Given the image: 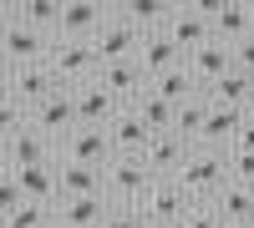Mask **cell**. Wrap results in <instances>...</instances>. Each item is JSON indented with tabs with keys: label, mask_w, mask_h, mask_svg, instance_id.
Listing matches in <instances>:
<instances>
[{
	"label": "cell",
	"mask_w": 254,
	"mask_h": 228,
	"mask_svg": "<svg viewBox=\"0 0 254 228\" xmlns=\"http://www.w3.org/2000/svg\"><path fill=\"white\" fill-rule=\"evenodd\" d=\"M173 182H178V188L193 198V203H214L219 188L229 182V162H224V152H214V147H193Z\"/></svg>",
	"instance_id": "obj_1"
},
{
	"label": "cell",
	"mask_w": 254,
	"mask_h": 228,
	"mask_svg": "<svg viewBox=\"0 0 254 228\" xmlns=\"http://www.w3.org/2000/svg\"><path fill=\"white\" fill-rule=\"evenodd\" d=\"M153 188V173L142 168L137 157H112L107 168H102V193H107L112 208H137Z\"/></svg>",
	"instance_id": "obj_2"
},
{
	"label": "cell",
	"mask_w": 254,
	"mask_h": 228,
	"mask_svg": "<svg viewBox=\"0 0 254 228\" xmlns=\"http://www.w3.org/2000/svg\"><path fill=\"white\" fill-rule=\"evenodd\" d=\"M46 66L56 76V87L61 91H71L81 87V81H92L102 66H97V51H92V41H51V56H46Z\"/></svg>",
	"instance_id": "obj_3"
},
{
	"label": "cell",
	"mask_w": 254,
	"mask_h": 228,
	"mask_svg": "<svg viewBox=\"0 0 254 228\" xmlns=\"http://www.w3.org/2000/svg\"><path fill=\"white\" fill-rule=\"evenodd\" d=\"M137 46H142V31L127 20L122 10H107L102 31L92 36V51H97V66H112V61H137Z\"/></svg>",
	"instance_id": "obj_4"
},
{
	"label": "cell",
	"mask_w": 254,
	"mask_h": 228,
	"mask_svg": "<svg viewBox=\"0 0 254 228\" xmlns=\"http://www.w3.org/2000/svg\"><path fill=\"white\" fill-rule=\"evenodd\" d=\"M188 208H193V198H188L173 178H153L147 198L137 203V218H142V228H173Z\"/></svg>",
	"instance_id": "obj_5"
},
{
	"label": "cell",
	"mask_w": 254,
	"mask_h": 228,
	"mask_svg": "<svg viewBox=\"0 0 254 228\" xmlns=\"http://www.w3.org/2000/svg\"><path fill=\"white\" fill-rule=\"evenodd\" d=\"M56 162H71V168H107L112 162L107 127H71L56 142Z\"/></svg>",
	"instance_id": "obj_6"
},
{
	"label": "cell",
	"mask_w": 254,
	"mask_h": 228,
	"mask_svg": "<svg viewBox=\"0 0 254 228\" xmlns=\"http://www.w3.org/2000/svg\"><path fill=\"white\" fill-rule=\"evenodd\" d=\"M61 87H56V76H51V66L41 61V66H5V96L15 101V107H26V117L41 107L46 96H56Z\"/></svg>",
	"instance_id": "obj_7"
},
{
	"label": "cell",
	"mask_w": 254,
	"mask_h": 228,
	"mask_svg": "<svg viewBox=\"0 0 254 228\" xmlns=\"http://www.w3.org/2000/svg\"><path fill=\"white\" fill-rule=\"evenodd\" d=\"M46 56H51V36L26 31V26L10 20V10H5V46H0V66H41Z\"/></svg>",
	"instance_id": "obj_8"
},
{
	"label": "cell",
	"mask_w": 254,
	"mask_h": 228,
	"mask_svg": "<svg viewBox=\"0 0 254 228\" xmlns=\"http://www.w3.org/2000/svg\"><path fill=\"white\" fill-rule=\"evenodd\" d=\"M71 107H76V127H107L122 112V101L92 76V81H81V87H71Z\"/></svg>",
	"instance_id": "obj_9"
},
{
	"label": "cell",
	"mask_w": 254,
	"mask_h": 228,
	"mask_svg": "<svg viewBox=\"0 0 254 228\" xmlns=\"http://www.w3.org/2000/svg\"><path fill=\"white\" fill-rule=\"evenodd\" d=\"M208 31H214L219 46H239L244 36H254V5H244V0H214Z\"/></svg>",
	"instance_id": "obj_10"
},
{
	"label": "cell",
	"mask_w": 254,
	"mask_h": 228,
	"mask_svg": "<svg viewBox=\"0 0 254 228\" xmlns=\"http://www.w3.org/2000/svg\"><path fill=\"white\" fill-rule=\"evenodd\" d=\"M163 36L178 46V56L208 46V41H214V31H208V10H198V5H173V20L163 26Z\"/></svg>",
	"instance_id": "obj_11"
},
{
	"label": "cell",
	"mask_w": 254,
	"mask_h": 228,
	"mask_svg": "<svg viewBox=\"0 0 254 228\" xmlns=\"http://www.w3.org/2000/svg\"><path fill=\"white\" fill-rule=\"evenodd\" d=\"M188 152H193V147H188L183 137H173V132H153L137 162H142L153 178H178V168L188 162Z\"/></svg>",
	"instance_id": "obj_12"
},
{
	"label": "cell",
	"mask_w": 254,
	"mask_h": 228,
	"mask_svg": "<svg viewBox=\"0 0 254 228\" xmlns=\"http://www.w3.org/2000/svg\"><path fill=\"white\" fill-rule=\"evenodd\" d=\"M102 20H107V5H97V0H71V5H61V20H56L51 41H92L102 31Z\"/></svg>",
	"instance_id": "obj_13"
},
{
	"label": "cell",
	"mask_w": 254,
	"mask_h": 228,
	"mask_svg": "<svg viewBox=\"0 0 254 228\" xmlns=\"http://www.w3.org/2000/svg\"><path fill=\"white\" fill-rule=\"evenodd\" d=\"M107 193H92V198H61L51 208V223L56 228H102V218H107Z\"/></svg>",
	"instance_id": "obj_14"
},
{
	"label": "cell",
	"mask_w": 254,
	"mask_h": 228,
	"mask_svg": "<svg viewBox=\"0 0 254 228\" xmlns=\"http://www.w3.org/2000/svg\"><path fill=\"white\" fill-rule=\"evenodd\" d=\"M31 127L41 132V137H51V142H61L71 127H76V107H71V91H56V96H46L41 107L31 112Z\"/></svg>",
	"instance_id": "obj_15"
},
{
	"label": "cell",
	"mask_w": 254,
	"mask_h": 228,
	"mask_svg": "<svg viewBox=\"0 0 254 228\" xmlns=\"http://www.w3.org/2000/svg\"><path fill=\"white\" fill-rule=\"evenodd\" d=\"M203 101H208V107H234V112H249V107H254V76H244V71L229 66L219 81H208V87H203Z\"/></svg>",
	"instance_id": "obj_16"
},
{
	"label": "cell",
	"mask_w": 254,
	"mask_h": 228,
	"mask_svg": "<svg viewBox=\"0 0 254 228\" xmlns=\"http://www.w3.org/2000/svg\"><path fill=\"white\" fill-rule=\"evenodd\" d=\"M10 182L20 188V198L36 203V208H56V162H41V168H10Z\"/></svg>",
	"instance_id": "obj_17"
},
{
	"label": "cell",
	"mask_w": 254,
	"mask_h": 228,
	"mask_svg": "<svg viewBox=\"0 0 254 228\" xmlns=\"http://www.w3.org/2000/svg\"><path fill=\"white\" fill-rule=\"evenodd\" d=\"M5 162H10V168H41V162H56V142L41 137L31 122H26V127L5 142Z\"/></svg>",
	"instance_id": "obj_18"
},
{
	"label": "cell",
	"mask_w": 254,
	"mask_h": 228,
	"mask_svg": "<svg viewBox=\"0 0 254 228\" xmlns=\"http://www.w3.org/2000/svg\"><path fill=\"white\" fill-rule=\"evenodd\" d=\"M147 132L142 122H137V112L132 107H122L112 122H107V142H112V157H142V147H147Z\"/></svg>",
	"instance_id": "obj_19"
},
{
	"label": "cell",
	"mask_w": 254,
	"mask_h": 228,
	"mask_svg": "<svg viewBox=\"0 0 254 228\" xmlns=\"http://www.w3.org/2000/svg\"><path fill=\"white\" fill-rule=\"evenodd\" d=\"M97 81L122 101V107H132V101L147 91V76H142L137 61H112V66H102V71H97Z\"/></svg>",
	"instance_id": "obj_20"
},
{
	"label": "cell",
	"mask_w": 254,
	"mask_h": 228,
	"mask_svg": "<svg viewBox=\"0 0 254 228\" xmlns=\"http://www.w3.org/2000/svg\"><path fill=\"white\" fill-rule=\"evenodd\" d=\"M239 127H244V112H234V107H208L203 132H198V147L229 152V147H234V137H239Z\"/></svg>",
	"instance_id": "obj_21"
},
{
	"label": "cell",
	"mask_w": 254,
	"mask_h": 228,
	"mask_svg": "<svg viewBox=\"0 0 254 228\" xmlns=\"http://www.w3.org/2000/svg\"><path fill=\"white\" fill-rule=\"evenodd\" d=\"M183 66H188V76H193V81H198V91H203L208 81H219L229 66H234V56H229V46L208 41V46H198V51H188V56H183Z\"/></svg>",
	"instance_id": "obj_22"
},
{
	"label": "cell",
	"mask_w": 254,
	"mask_h": 228,
	"mask_svg": "<svg viewBox=\"0 0 254 228\" xmlns=\"http://www.w3.org/2000/svg\"><path fill=\"white\" fill-rule=\"evenodd\" d=\"M137 66H142L147 81H153V76H163V71L183 66V56H178V46H173L163 31H153V36H142V46H137Z\"/></svg>",
	"instance_id": "obj_23"
},
{
	"label": "cell",
	"mask_w": 254,
	"mask_h": 228,
	"mask_svg": "<svg viewBox=\"0 0 254 228\" xmlns=\"http://www.w3.org/2000/svg\"><path fill=\"white\" fill-rule=\"evenodd\" d=\"M208 208L219 213L224 228H234V223H254V188H239V182H224L219 198L208 203Z\"/></svg>",
	"instance_id": "obj_24"
},
{
	"label": "cell",
	"mask_w": 254,
	"mask_h": 228,
	"mask_svg": "<svg viewBox=\"0 0 254 228\" xmlns=\"http://www.w3.org/2000/svg\"><path fill=\"white\" fill-rule=\"evenodd\" d=\"M147 91H153V96H163L168 107H183V101H193V96H203V91H198V81L188 76V66H173V71H163V76H153V81H147Z\"/></svg>",
	"instance_id": "obj_25"
},
{
	"label": "cell",
	"mask_w": 254,
	"mask_h": 228,
	"mask_svg": "<svg viewBox=\"0 0 254 228\" xmlns=\"http://www.w3.org/2000/svg\"><path fill=\"white\" fill-rule=\"evenodd\" d=\"M56 193L61 198H92V193H102V168H71V162H56Z\"/></svg>",
	"instance_id": "obj_26"
},
{
	"label": "cell",
	"mask_w": 254,
	"mask_h": 228,
	"mask_svg": "<svg viewBox=\"0 0 254 228\" xmlns=\"http://www.w3.org/2000/svg\"><path fill=\"white\" fill-rule=\"evenodd\" d=\"M10 20H20L26 31H41V36H56V20H61V5L56 0H26V5H10Z\"/></svg>",
	"instance_id": "obj_27"
},
{
	"label": "cell",
	"mask_w": 254,
	"mask_h": 228,
	"mask_svg": "<svg viewBox=\"0 0 254 228\" xmlns=\"http://www.w3.org/2000/svg\"><path fill=\"white\" fill-rule=\"evenodd\" d=\"M122 15L132 20L142 36H153V31H163L168 20H173V5H168V0H127V5H122Z\"/></svg>",
	"instance_id": "obj_28"
},
{
	"label": "cell",
	"mask_w": 254,
	"mask_h": 228,
	"mask_svg": "<svg viewBox=\"0 0 254 228\" xmlns=\"http://www.w3.org/2000/svg\"><path fill=\"white\" fill-rule=\"evenodd\" d=\"M203 117H208V101H203V96H193V101H183V107H173V137H183L188 147H198Z\"/></svg>",
	"instance_id": "obj_29"
},
{
	"label": "cell",
	"mask_w": 254,
	"mask_h": 228,
	"mask_svg": "<svg viewBox=\"0 0 254 228\" xmlns=\"http://www.w3.org/2000/svg\"><path fill=\"white\" fill-rule=\"evenodd\" d=\"M132 112H137V122L147 132H173V107H168L163 96H153V91H142L137 101H132Z\"/></svg>",
	"instance_id": "obj_30"
},
{
	"label": "cell",
	"mask_w": 254,
	"mask_h": 228,
	"mask_svg": "<svg viewBox=\"0 0 254 228\" xmlns=\"http://www.w3.org/2000/svg\"><path fill=\"white\" fill-rule=\"evenodd\" d=\"M0 228H51V208H36V203H20L15 213L0 218Z\"/></svg>",
	"instance_id": "obj_31"
},
{
	"label": "cell",
	"mask_w": 254,
	"mask_h": 228,
	"mask_svg": "<svg viewBox=\"0 0 254 228\" xmlns=\"http://www.w3.org/2000/svg\"><path fill=\"white\" fill-rule=\"evenodd\" d=\"M224 162H229V182H239V188H254V152L229 147V152H224Z\"/></svg>",
	"instance_id": "obj_32"
},
{
	"label": "cell",
	"mask_w": 254,
	"mask_h": 228,
	"mask_svg": "<svg viewBox=\"0 0 254 228\" xmlns=\"http://www.w3.org/2000/svg\"><path fill=\"white\" fill-rule=\"evenodd\" d=\"M26 122H31V117H26V107H15L10 96H0V147H5V142H10L20 127H26Z\"/></svg>",
	"instance_id": "obj_33"
},
{
	"label": "cell",
	"mask_w": 254,
	"mask_h": 228,
	"mask_svg": "<svg viewBox=\"0 0 254 228\" xmlns=\"http://www.w3.org/2000/svg\"><path fill=\"white\" fill-rule=\"evenodd\" d=\"M173 228H224V223H219V213L208 208V203H193V208H188Z\"/></svg>",
	"instance_id": "obj_34"
},
{
	"label": "cell",
	"mask_w": 254,
	"mask_h": 228,
	"mask_svg": "<svg viewBox=\"0 0 254 228\" xmlns=\"http://www.w3.org/2000/svg\"><path fill=\"white\" fill-rule=\"evenodd\" d=\"M229 56H234V71H244V76H254V36H244L239 46H229Z\"/></svg>",
	"instance_id": "obj_35"
},
{
	"label": "cell",
	"mask_w": 254,
	"mask_h": 228,
	"mask_svg": "<svg viewBox=\"0 0 254 228\" xmlns=\"http://www.w3.org/2000/svg\"><path fill=\"white\" fill-rule=\"evenodd\" d=\"M20 203H26V198H20V188H15V182H10V173H5V178H0V218H5V213H15Z\"/></svg>",
	"instance_id": "obj_36"
},
{
	"label": "cell",
	"mask_w": 254,
	"mask_h": 228,
	"mask_svg": "<svg viewBox=\"0 0 254 228\" xmlns=\"http://www.w3.org/2000/svg\"><path fill=\"white\" fill-rule=\"evenodd\" d=\"M102 228H142V218H137V208H107Z\"/></svg>",
	"instance_id": "obj_37"
},
{
	"label": "cell",
	"mask_w": 254,
	"mask_h": 228,
	"mask_svg": "<svg viewBox=\"0 0 254 228\" xmlns=\"http://www.w3.org/2000/svg\"><path fill=\"white\" fill-rule=\"evenodd\" d=\"M234 147L254 152V112H244V127H239V137H234Z\"/></svg>",
	"instance_id": "obj_38"
},
{
	"label": "cell",
	"mask_w": 254,
	"mask_h": 228,
	"mask_svg": "<svg viewBox=\"0 0 254 228\" xmlns=\"http://www.w3.org/2000/svg\"><path fill=\"white\" fill-rule=\"evenodd\" d=\"M5 10H10V5H5ZM5 10H0V46H5Z\"/></svg>",
	"instance_id": "obj_39"
},
{
	"label": "cell",
	"mask_w": 254,
	"mask_h": 228,
	"mask_svg": "<svg viewBox=\"0 0 254 228\" xmlns=\"http://www.w3.org/2000/svg\"><path fill=\"white\" fill-rule=\"evenodd\" d=\"M10 173V162H5V147H0V178H5Z\"/></svg>",
	"instance_id": "obj_40"
},
{
	"label": "cell",
	"mask_w": 254,
	"mask_h": 228,
	"mask_svg": "<svg viewBox=\"0 0 254 228\" xmlns=\"http://www.w3.org/2000/svg\"><path fill=\"white\" fill-rule=\"evenodd\" d=\"M0 96H5V66H0Z\"/></svg>",
	"instance_id": "obj_41"
},
{
	"label": "cell",
	"mask_w": 254,
	"mask_h": 228,
	"mask_svg": "<svg viewBox=\"0 0 254 228\" xmlns=\"http://www.w3.org/2000/svg\"><path fill=\"white\" fill-rule=\"evenodd\" d=\"M234 228H254V223H234Z\"/></svg>",
	"instance_id": "obj_42"
},
{
	"label": "cell",
	"mask_w": 254,
	"mask_h": 228,
	"mask_svg": "<svg viewBox=\"0 0 254 228\" xmlns=\"http://www.w3.org/2000/svg\"><path fill=\"white\" fill-rule=\"evenodd\" d=\"M249 112H254V107H249Z\"/></svg>",
	"instance_id": "obj_43"
},
{
	"label": "cell",
	"mask_w": 254,
	"mask_h": 228,
	"mask_svg": "<svg viewBox=\"0 0 254 228\" xmlns=\"http://www.w3.org/2000/svg\"><path fill=\"white\" fill-rule=\"evenodd\" d=\"M51 228H56V223H51Z\"/></svg>",
	"instance_id": "obj_44"
}]
</instances>
